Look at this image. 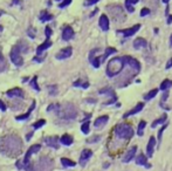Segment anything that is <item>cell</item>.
I'll list each match as a JSON object with an SVG mask.
<instances>
[{"label":"cell","instance_id":"cell-1","mask_svg":"<svg viewBox=\"0 0 172 171\" xmlns=\"http://www.w3.org/2000/svg\"><path fill=\"white\" fill-rule=\"evenodd\" d=\"M22 150V142L19 136L8 135L0 139V151L8 157H18Z\"/></svg>","mask_w":172,"mask_h":171},{"label":"cell","instance_id":"cell-2","mask_svg":"<svg viewBox=\"0 0 172 171\" xmlns=\"http://www.w3.org/2000/svg\"><path fill=\"white\" fill-rule=\"evenodd\" d=\"M125 64L123 58H114L107 64V75L109 77H114L117 74H120Z\"/></svg>","mask_w":172,"mask_h":171},{"label":"cell","instance_id":"cell-3","mask_svg":"<svg viewBox=\"0 0 172 171\" xmlns=\"http://www.w3.org/2000/svg\"><path fill=\"white\" fill-rule=\"evenodd\" d=\"M40 149H41V145L40 144L32 145L31 148L27 150L26 156H25L24 160H22V162L16 160V163H15L16 168H19V169H24V170H28V169H31V164H29V160H29V158H31V156L33 155V154H37V152H39Z\"/></svg>","mask_w":172,"mask_h":171},{"label":"cell","instance_id":"cell-4","mask_svg":"<svg viewBox=\"0 0 172 171\" xmlns=\"http://www.w3.org/2000/svg\"><path fill=\"white\" fill-rule=\"evenodd\" d=\"M115 133L117 135V137L123 139H130L134 136V129L129 124H118L115 128Z\"/></svg>","mask_w":172,"mask_h":171},{"label":"cell","instance_id":"cell-5","mask_svg":"<svg viewBox=\"0 0 172 171\" xmlns=\"http://www.w3.org/2000/svg\"><path fill=\"white\" fill-rule=\"evenodd\" d=\"M21 49L20 47L16 45L14 46L12 50H11V54H10V58H11V61L13 62V64H15L16 67H20L24 64V59H22V56H21Z\"/></svg>","mask_w":172,"mask_h":171},{"label":"cell","instance_id":"cell-6","mask_svg":"<svg viewBox=\"0 0 172 171\" xmlns=\"http://www.w3.org/2000/svg\"><path fill=\"white\" fill-rule=\"evenodd\" d=\"M59 114H60L61 117L68 118V120L76 117V110L72 104H68L64 108H62V112H59Z\"/></svg>","mask_w":172,"mask_h":171},{"label":"cell","instance_id":"cell-7","mask_svg":"<svg viewBox=\"0 0 172 171\" xmlns=\"http://www.w3.org/2000/svg\"><path fill=\"white\" fill-rule=\"evenodd\" d=\"M73 53V49L70 47H67V48H63L62 50H60L59 53L56 54V59L57 60H64L70 58V55Z\"/></svg>","mask_w":172,"mask_h":171},{"label":"cell","instance_id":"cell-8","mask_svg":"<svg viewBox=\"0 0 172 171\" xmlns=\"http://www.w3.org/2000/svg\"><path fill=\"white\" fill-rule=\"evenodd\" d=\"M6 95L8 97H19V99H24L25 97V94H24L22 89H20V88H13L11 90H7Z\"/></svg>","mask_w":172,"mask_h":171},{"label":"cell","instance_id":"cell-9","mask_svg":"<svg viewBox=\"0 0 172 171\" xmlns=\"http://www.w3.org/2000/svg\"><path fill=\"white\" fill-rule=\"evenodd\" d=\"M73 37H74L73 28L70 26H66L62 29V39L64 41H68V40H70V39H73Z\"/></svg>","mask_w":172,"mask_h":171},{"label":"cell","instance_id":"cell-10","mask_svg":"<svg viewBox=\"0 0 172 171\" xmlns=\"http://www.w3.org/2000/svg\"><path fill=\"white\" fill-rule=\"evenodd\" d=\"M123 59H124L125 64H129L131 68H135L136 70H139V68H141V64H139V62H138L136 59L131 58V56H124Z\"/></svg>","mask_w":172,"mask_h":171},{"label":"cell","instance_id":"cell-11","mask_svg":"<svg viewBox=\"0 0 172 171\" xmlns=\"http://www.w3.org/2000/svg\"><path fill=\"white\" fill-rule=\"evenodd\" d=\"M99 25L102 28V31H104V32H107L109 29V19H108V16L105 15V14H102V15L99 16Z\"/></svg>","mask_w":172,"mask_h":171},{"label":"cell","instance_id":"cell-12","mask_svg":"<svg viewBox=\"0 0 172 171\" xmlns=\"http://www.w3.org/2000/svg\"><path fill=\"white\" fill-rule=\"evenodd\" d=\"M45 142L48 147L51 148H54V149H59V138L56 136H51V137H46L45 138Z\"/></svg>","mask_w":172,"mask_h":171},{"label":"cell","instance_id":"cell-13","mask_svg":"<svg viewBox=\"0 0 172 171\" xmlns=\"http://www.w3.org/2000/svg\"><path fill=\"white\" fill-rule=\"evenodd\" d=\"M91 156H93V151H91V150H88V149L83 150L82 154H81V157H80V164H81V165H84Z\"/></svg>","mask_w":172,"mask_h":171},{"label":"cell","instance_id":"cell-14","mask_svg":"<svg viewBox=\"0 0 172 171\" xmlns=\"http://www.w3.org/2000/svg\"><path fill=\"white\" fill-rule=\"evenodd\" d=\"M155 145H156V138L151 136L150 139H149V143H148V147H146V154H148V157H152L153 155V150H155Z\"/></svg>","mask_w":172,"mask_h":171},{"label":"cell","instance_id":"cell-15","mask_svg":"<svg viewBox=\"0 0 172 171\" xmlns=\"http://www.w3.org/2000/svg\"><path fill=\"white\" fill-rule=\"evenodd\" d=\"M136 151H137V147H132L126 154L124 155V157H123V163H129L131 160H134V157H135V155H136Z\"/></svg>","mask_w":172,"mask_h":171},{"label":"cell","instance_id":"cell-16","mask_svg":"<svg viewBox=\"0 0 172 171\" xmlns=\"http://www.w3.org/2000/svg\"><path fill=\"white\" fill-rule=\"evenodd\" d=\"M136 163H137L138 165L145 166L146 169H150V168H151V165L148 163V158H146V156L143 155V154H141V155H138L137 157H136Z\"/></svg>","mask_w":172,"mask_h":171},{"label":"cell","instance_id":"cell-17","mask_svg":"<svg viewBox=\"0 0 172 171\" xmlns=\"http://www.w3.org/2000/svg\"><path fill=\"white\" fill-rule=\"evenodd\" d=\"M109 121V116L107 115H103V116H99V117L96 118V121L94 122L95 128H102L104 124H107V122Z\"/></svg>","mask_w":172,"mask_h":171},{"label":"cell","instance_id":"cell-18","mask_svg":"<svg viewBox=\"0 0 172 171\" xmlns=\"http://www.w3.org/2000/svg\"><path fill=\"white\" fill-rule=\"evenodd\" d=\"M35 106H37V102L33 101V102H32L31 108L28 109V112H27L26 114H24V115H20V116H16V117H15L16 121H25V120H27V118L31 116V112H33V110H34V108H35Z\"/></svg>","mask_w":172,"mask_h":171},{"label":"cell","instance_id":"cell-19","mask_svg":"<svg viewBox=\"0 0 172 171\" xmlns=\"http://www.w3.org/2000/svg\"><path fill=\"white\" fill-rule=\"evenodd\" d=\"M139 28H141V25H135V26L130 27V28H128V29H125V31H123V34H124L125 37H132L135 33H137L138 31H139Z\"/></svg>","mask_w":172,"mask_h":171},{"label":"cell","instance_id":"cell-20","mask_svg":"<svg viewBox=\"0 0 172 171\" xmlns=\"http://www.w3.org/2000/svg\"><path fill=\"white\" fill-rule=\"evenodd\" d=\"M146 45H148V42H146L145 39H143V37H137L135 41H134V48L142 49V48H144V47H146Z\"/></svg>","mask_w":172,"mask_h":171},{"label":"cell","instance_id":"cell-21","mask_svg":"<svg viewBox=\"0 0 172 171\" xmlns=\"http://www.w3.org/2000/svg\"><path fill=\"white\" fill-rule=\"evenodd\" d=\"M51 46H52V41H51L49 39H46V40H45V42L41 43L40 46H37V54H41L42 52H45L46 49L49 48Z\"/></svg>","mask_w":172,"mask_h":171},{"label":"cell","instance_id":"cell-22","mask_svg":"<svg viewBox=\"0 0 172 171\" xmlns=\"http://www.w3.org/2000/svg\"><path fill=\"white\" fill-rule=\"evenodd\" d=\"M144 108V103H138L137 106H136L134 109H131L130 112H128L126 114L124 115V117H129V116H131V115H135V114H137V112H139Z\"/></svg>","mask_w":172,"mask_h":171},{"label":"cell","instance_id":"cell-23","mask_svg":"<svg viewBox=\"0 0 172 171\" xmlns=\"http://www.w3.org/2000/svg\"><path fill=\"white\" fill-rule=\"evenodd\" d=\"M60 142L62 143L63 145H67V147H69V145H72L73 144V142H74V139L73 137L70 136V135H63L62 137L60 138Z\"/></svg>","mask_w":172,"mask_h":171},{"label":"cell","instance_id":"cell-24","mask_svg":"<svg viewBox=\"0 0 172 171\" xmlns=\"http://www.w3.org/2000/svg\"><path fill=\"white\" fill-rule=\"evenodd\" d=\"M52 19H53V15L52 14H49V13L46 11H43L41 14H40V21L41 22L49 21V20H52Z\"/></svg>","mask_w":172,"mask_h":171},{"label":"cell","instance_id":"cell-25","mask_svg":"<svg viewBox=\"0 0 172 171\" xmlns=\"http://www.w3.org/2000/svg\"><path fill=\"white\" fill-rule=\"evenodd\" d=\"M6 68H7V61H6V59L4 58L2 52H1V49H0V72H4Z\"/></svg>","mask_w":172,"mask_h":171},{"label":"cell","instance_id":"cell-26","mask_svg":"<svg viewBox=\"0 0 172 171\" xmlns=\"http://www.w3.org/2000/svg\"><path fill=\"white\" fill-rule=\"evenodd\" d=\"M61 164H62L64 168H69V166H75L76 165V163H75V162L68 160V158H61Z\"/></svg>","mask_w":172,"mask_h":171},{"label":"cell","instance_id":"cell-27","mask_svg":"<svg viewBox=\"0 0 172 171\" xmlns=\"http://www.w3.org/2000/svg\"><path fill=\"white\" fill-rule=\"evenodd\" d=\"M166 118H167L166 114H164V115H163L162 117H161V118H158V120H156L155 122L152 123V124H151V127H152V128H156V127H157V125H158V124H162V123L165 122V121H166Z\"/></svg>","mask_w":172,"mask_h":171},{"label":"cell","instance_id":"cell-28","mask_svg":"<svg viewBox=\"0 0 172 171\" xmlns=\"http://www.w3.org/2000/svg\"><path fill=\"white\" fill-rule=\"evenodd\" d=\"M172 86V81L171 80H164L161 85V90H167L170 87Z\"/></svg>","mask_w":172,"mask_h":171},{"label":"cell","instance_id":"cell-29","mask_svg":"<svg viewBox=\"0 0 172 171\" xmlns=\"http://www.w3.org/2000/svg\"><path fill=\"white\" fill-rule=\"evenodd\" d=\"M145 127H146L145 121H141V122H139V125H138V130H137V135H138V136H142V135H143Z\"/></svg>","mask_w":172,"mask_h":171},{"label":"cell","instance_id":"cell-30","mask_svg":"<svg viewBox=\"0 0 172 171\" xmlns=\"http://www.w3.org/2000/svg\"><path fill=\"white\" fill-rule=\"evenodd\" d=\"M29 85H31V87L33 89H35L37 91H40V88H39V86H37V76H34V77L32 79L31 82H29Z\"/></svg>","mask_w":172,"mask_h":171},{"label":"cell","instance_id":"cell-31","mask_svg":"<svg viewBox=\"0 0 172 171\" xmlns=\"http://www.w3.org/2000/svg\"><path fill=\"white\" fill-rule=\"evenodd\" d=\"M114 53H116V49L115 48H112V47H109V48H107L105 49V53L103 54V56L101 58L102 60H105L109 55H111V54H114Z\"/></svg>","mask_w":172,"mask_h":171},{"label":"cell","instance_id":"cell-32","mask_svg":"<svg viewBox=\"0 0 172 171\" xmlns=\"http://www.w3.org/2000/svg\"><path fill=\"white\" fill-rule=\"evenodd\" d=\"M74 87H81V88H84V89H87L89 87V83L88 82H81V80L76 81V82H74Z\"/></svg>","mask_w":172,"mask_h":171},{"label":"cell","instance_id":"cell-33","mask_svg":"<svg viewBox=\"0 0 172 171\" xmlns=\"http://www.w3.org/2000/svg\"><path fill=\"white\" fill-rule=\"evenodd\" d=\"M90 62L93 64L95 68H99V64H101V58H93V56H90Z\"/></svg>","mask_w":172,"mask_h":171},{"label":"cell","instance_id":"cell-34","mask_svg":"<svg viewBox=\"0 0 172 171\" xmlns=\"http://www.w3.org/2000/svg\"><path fill=\"white\" fill-rule=\"evenodd\" d=\"M157 93H158V90H157V89H152L151 91H149V93L146 94L144 99H145V100H151V99H153V97L156 96Z\"/></svg>","mask_w":172,"mask_h":171},{"label":"cell","instance_id":"cell-35","mask_svg":"<svg viewBox=\"0 0 172 171\" xmlns=\"http://www.w3.org/2000/svg\"><path fill=\"white\" fill-rule=\"evenodd\" d=\"M45 124H46V120H39V121L34 123L32 127H33V129H35V130H37V129L41 128L42 125H45Z\"/></svg>","mask_w":172,"mask_h":171},{"label":"cell","instance_id":"cell-36","mask_svg":"<svg viewBox=\"0 0 172 171\" xmlns=\"http://www.w3.org/2000/svg\"><path fill=\"white\" fill-rule=\"evenodd\" d=\"M89 124H90V123L87 121V122H84L83 124L81 125V130H82L83 134H86V135L89 134Z\"/></svg>","mask_w":172,"mask_h":171},{"label":"cell","instance_id":"cell-37","mask_svg":"<svg viewBox=\"0 0 172 171\" xmlns=\"http://www.w3.org/2000/svg\"><path fill=\"white\" fill-rule=\"evenodd\" d=\"M48 89H49V94L51 95H56L57 94V88H56V86H49L48 87Z\"/></svg>","mask_w":172,"mask_h":171},{"label":"cell","instance_id":"cell-38","mask_svg":"<svg viewBox=\"0 0 172 171\" xmlns=\"http://www.w3.org/2000/svg\"><path fill=\"white\" fill-rule=\"evenodd\" d=\"M99 94H108V95L115 96L114 93H112V90H111V89H109V88H105V89H101V90H99Z\"/></svg>","mask_w":172,"mask_h":171},{"label":"cell","instance_id":"cell-39","mask_svg":"<svg viewBox=\"0 0 172 171\" xmlns=\"http://www.w3.org/2000/svg\"><path fill=\"white\" fill-rule=\"evenodd\" d=\"M150 14V10L149 8H146V7H144V8H142L141 11V16H146Z\"/></svg>","mask_w":172,"mask_h":171},{"label":"cell","instance_id":"cell-40","mask_svg":"<svg viewBox=\"0 0 172 171\" xmlns=\"http://www.w3.org/2000/svg\"><path fill=\"white\" fill-rule=\"evenodd\" d=\"M138 2V0H125V7L126 6H134Z\"/></svg>","mask_w":172,"mask_h":171},{"label":"cell","instance_id":"cell-41","mask_svg":"<svg viewBox=\"0 0 172 171\" xmlns=\"http://www.w3.org/2000/svg\"><path fill=\"white\" fill-rule=\"evenodd\" d=\"M166 124H164V125H163V128L161 129V130H159V131H158V139H159V142H161V141H162V135H163V131H164V130H165V129H166Z\"/></svg>","mask_w":172,"mask_h":171},{"label":"cell","instance_id":"cell-42","mask_svg":"<svg viewBox=\"0 0 172 171\" xmlns=\"http://www.w3.org/2000/svg\"><path fill=\"white\" fill-rule=\"evenodd\" d=\"M96 2H99V0H86L84 1V6H91L96 4Z\"/></svg>","mask_w":172,"mask_h":171},{"label":"cell","instance_id":"cell-43","mask_svg":"<svg viewBox=\"0 0 172 171\" xmlns=\"http://www.w3.org/2000/svg\"><path fill=\"white\" fill-rule=\"evenodd\" d=\"M70 2H72V0H63L62 2L59 5V7H60V8H63V7H66V6L69 5Z\"/></svg>","mask_w":172,"mask_h":171},{"label":"cell","instance_id":"cell-44","mask_svg":"<svg viewBox=\"0 0 172 171\" xmlns=\"http://www.w3.org/2000/svg\"><path fill=\"white\" fill-rule=\"evenodd\" d=\"M45 33H46V37H47V39H49V37H51V35H52V29H51V27H49V26L46 27Z\"/></svg>","mask_w":172,"mask_h":171},{"label":"cell","instance_id":"cell-45","mask_svg":"<svg viewBox=\"0 0 172 171\" xmlns=\"http://www.w3.org/2000/svg\"><path fill=\"white\" fill-rule=\"evenodd\" d=\"M99 138H101L99 136H95V137H93V138H89L87 142H88V143H94V142H97Z\"/></svg>","mask_w":172,"mask_h":171},{"label":"cell","instance_id":"cell-46","mask_svg":"<svg viewBox=\"0 0 172 171\" xmlns=\"http://www.w3.org/2000/svg\"><path fill=\"white\" fill-rule=\"evenodd\" d=\"M6 109H7L6 104L2 101H1V100H0V110H1V112H6Z\"/></svg>","mask_w":172,"mask_h":171},{"label":"cell","instance_id":"cell-47","mask_svg":"<svg viewBox=\"0 0 172 171\" xmlns=\"http://www.w3.org/2000/svg\"><path fill=\"white\" fill-rule=\"evenodd\" d=\"M171 67H172V58H171V59H170V60H169V61H167L166 67H165V68H166V69H170Z\"/></svg>","mask_w":172,"mask_h":171},{"label":"cell","instance_id":"cell-48","mask_svg":"<svg viewBox=\"0 0 172 171\" xmlns=\"http://www.w3.org/2000/svg\"><path fill=\"white\" fill-rule=\"evenodd\" d=\"M172 22V15L169 16V20H167V24H171Z\"/></svg>","mask_w":172,"mask_h":171},{"label":"cell","instance_id":"cell-49","mask_svg":"<svg viewBox=\"0 0 172 171\" xmlns=\"http://www.w3.org/2000/svg\"><path fill=\"white\" fill-rule=\"evenodd\" d=\"M170 47L172 48V34H171V37H170Z\"/></svg>","mask_w":172,"mask_h":171},{"label":"cell","instance_id":"cell-50","mask_svg":"<svg viewBox=\"0 0 172 171\" xmlns=\"http://www.w3.org/2000/svg\"><path fill=\"white\" fill-rule=\"evenodd\" d=\"M164 2H165V4H167V2H169V0H164Z\"/></svg>","mask_w":172,"mask_h":171},{"label":"cell","instance_id":"cell-51","mask_svg":"<svg viewBox=\"0 0 172 171\" xmlns=\"http://www.w3.org/2000/svg\"><path fill=\"white\" fill-rule=\"evenodd\" d=\"M1 14H2V12H1V11H0V15H1Z\"/></svg>","mask_w":172,"mask_h":171},{"label":"cell","instance_id":"cell-52","mask_svg":"<svg viewBox=\"0 0 172 171\" xmlns=\"http://www.w3.org/2000/svg\"><path fill=\"white\" fill-rule=\"evenodd\" d=\"M56 1H60V0H56Z\"/></svg>","mask_w":172,"mask_h":171}]
</instances>
